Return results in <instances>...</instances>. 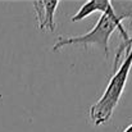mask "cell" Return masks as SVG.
<instances>
[{
	"label": "cell",
	"instance_id": "6da1fadb",
	"mask_svg": "<svg viewBox=\"0 0 132 132\" xmlns=\"http://www.w3.org/2000/svg\"><path fill=\"white\" fill-rule=\"evenodd\" d=\"M130 14H118L113 5H109V8L101 14V17L99 18L97 23L95 24V27L88 31L87 34H84V35H80V36H69V37H65V36H60L56 43L53 46V50L54 51H58L60 49H63L64 46H69V45H81L84 47H87L91 45H96L99 47H103L104 53H105V56L108 58V53H109V39L112 36V34L118 30L119 31V35L122 36V40H123V44L119 46L117 54H116V60H114V67H118L119 65V59H121V55L123 51H128L131 49L132 45L130 44V36L126 31V28L123 27V19L127 18Z\"/></svg>",
	"mask_w": 132,
	"mask_h": 132
},
{
	"label": "cell",
	"instance_id": "7a4b0ae2",
	"mask_svg": "<svg viewBox=\"0 0 132 132\" xmlns=\"http://www.w3.org/2000/svg\"><path fill=\"white\" fill-rule=\"evenodd\" d=\"M132 68V46L131 49L125 54L123 60L117 67L116 73L109 80L108 86L104 90L103 95L99 97V100L90 108V118L94 122L95 126H100L106 123L110 117L113 116L114 109L117 108L122 94L125 91L128 75Z\"/></svg>",
	"mask_w": 132,
	"mask_h": 132
},
{
	"label": "cell",
	"instance_id": "3957f363",
	"mask_svg": "<svg viewBox=\"0 0 132 132\" xmlns=\"http://www.w3.org/2000/svg\"><path fill=\"white\" fill-rule=\"evenodd\" d=\"M58 3H59L58 0H35L34 1L39 30L54 31L55 28L54 15L58 8Z\"/></svg>",
	"mask_w": 132,
	"mask_h": 132
},
{
	"label": "cell",
	"instance_id": "277c9868",
	"mask_svg": "<svg viewBox=\"0 0 132 132\" xmlns=\"http://www.w3.org/2000/svg\"><path fill=\"white\" fill-rule=\"evenodd\" d=\"M109 5H112V3L109 0H88L86 1L81 8L80 10L71 18L72 22H78V21H82L85 19L86 17L94 14L95 12H100L101 14L109 8Z\"/></svg>",
	"mask_w": 132,
	"mask_h": 132
},
{
	"label": "cell",
	"instance_id": "5b68a950",
	"mask_svg": "<svg viewBox=\"0 0 132 132\" xmlns=\"http://www.w3.org/2000/svg\"><path fill=\"white\" fill-rule=\"evenodd\" d=\"M123 132H132V125H130V126H128Z\"/></svg>",
	"mask_w": 132,
	"mask_h": 132
},
{
	"label": "cell",
	"instance_id": "8992f818",
	"mask_svg": "<svg viewBox=\"0 0 132 132\" xmlns=\"http://www.w3.org/2000/svg\"><path fill=\"white\" fill-rule=\"evenodd\" d=\"M130 43H131V44H132V37H131V39H130Z\"/></svg>",
	"mask_w": 132,
	"mask_h": 132
}]
</instances>
